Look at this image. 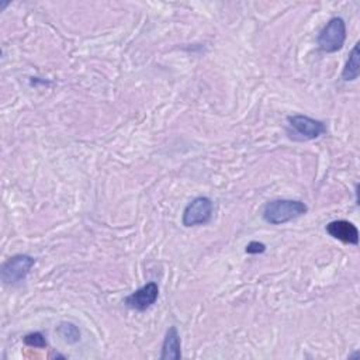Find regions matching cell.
Returning <instances> with one entry per match:
<instances>
[{
  "label": "cell",
  "mask_w": 360,
  "mask_h": 360,
  "mask_svg": "<svg viewBox=\"0 0 360 360\" xmlns=\"http://www.w3.org/2000/svg\"><path fill=\"white\" fill-rule=\"evenodd\" d=\"M360 75V53H359V42L354 44L353 49L349 53V58L342 70V79L345 82H353Z\"/></svg>",
  "instance_id": "9"
},
{
  "label": "cell",
  "mask_w": 360,
  "mask_h": 360,
  "mask_svg": "<svg viewBox=\"0 0 360 360\" xmlns=\"http://www.w3.org/2000/svg\"><path fill=\"white\" fill-rule=\"evenodd\" d=\"M214 211V204L208 197H195L191 200L187 207L183 211L181 222L184 226H195V225H204L207 224Z\"/></svg>",
  "instance_id": "5"
},
{
  "label": "cell",
  "mask_w": 360,
  "mask_h": 360,
  "mask_svg": "<svg viewBox=\"0 0 360 360\" xmlns=\"http://www.w3.org/2000/svg\"><path fill=\"white\" fill-rule=\"evenodd\" d=\"M22 342L30 347H39V349H45L48 345L45 336L41 332H31V333L25 335Z\"/></svg>",
  "instance_id": "11"
},
{
  "label": "cell",
  "mask_w": 360,
  "mask_h": 360,
  "mask_svg": "<svg viewBox=\"0 0 360 360\" xmlns=\"http://www.w3.org/2000/svg\"><path fill=\"white\" fill-rule=\"evenodd\" d=\"M288 127L292 129L290 134V138L295 141H312L326 134V125L315 118H311L308 115L295 114L290 115L287 118Z\"/></svg>",
  "instance_id": "2"
},
{
  "label": "cell",
  "mask_w": 360,
  "mask_h": 360,
  "mask_svg": "<svg viewBox=\"0 0 360 360\" xmlns=\"http://www.w3.org/2000/svg\"><path fill=\"white\" fill-rule=\"evenodd\" d=\"M264 250H266V245L262 242H256V240L249 242L245 249V252L249 255H259V253H263Z\"/></svg>",
  "instance_id": "12"
},
{
  "label": "cell",
  "mask_w": 360,
  "mask_h": 360,
  "mask_svg": "<svg viewBox=\"0 0 360 360\" xmlns=\"http://www.w3.org/2000/svg\"><path fill=\"white\" fill-rule=\"evenodd\" d=\"M160 360H179L181 359V342L176 326H170L162 343Z\"/></svg>",
  "instance_id": "8"
},
{
  "label": "cell",
  "mask_w": 360,
  "mask_h": 360,
  "mask_svg": "<svg viewBox=\"0 0 360 360\" xmlns=\"http://www.w3.org/2000/svg\"><path fill=\"white\" fill-rule=\"evenodd\" d=\"M35 259L30 255H14L1 266V280L4 284H17L28 276Z\"/></svg>",
  "instance_id": "4"
},
{
  "label": "cell",
  "mask_w": 360,
  "mask_h": 360,
  "mask_svg": "<svg viewBox=\"0 0 360 360\" xmlns=\"http://www.w3.org/2000/svg\"><path fill=\"white\" fill-rule=\"evenodd\" d=\"M346 41V24L340 17H332L318 35V46L321 51L332 53L342 49Z\"/></svg>",
  "instance_id": "3"
},
{
  "label": "cell",
  "mask_w": 360,
  "mask_h": 360,
  "mask_svg": "<svg viewBox=\"0 0 360 360\" xmlns=\"http://www.w3.org/2000/svg\"><path fill=\"white\" fill-rule=\"evenodd\" d=\"M325 229L332 238H335L343 243H349V245H354V246L359 245V231H357L356 225L352 224L350 221L336 219V221L329 222Z\"/></svg>",
  "instance_id": "7"
},
{
  "label": "cell",
  "mask_w": 360,
  "mask_h": 360,
  "mask_svg": "<svg viewBox=\"0 0 360 360\" xmlns=\"http://www.w3.org/2000/svg\"><path fill=\"white\" fill-rule=\"evenodd\" d=\"M158 295H159L158 284L153 283V281H149L145 285H142L141 288L135 290L128 297H125L124 302L131 309L146 311L148 308H150L156 302Z\"/></svg>",
  "instance_id": "6"
},
{
  "label": "cell",
  "mask_w": 360,
  "mask_h": 360,
  "mask_svg": "<svg viewBox=\"0 0 360 360\" xmlns=\"http://www.w3.org/2000/svg\"><path fill=\"white\" fill-rule=\"evenodd\" d=\"M308 207L300 200L278 198L269 201L263 208V219L271 225H281L305 215Z\"/></svg>",
  "instance_id": "1"
},
{
  "label": "cell",
  "mask_w": 360,
  "mask_h": 360,
  "mask_svg": "<svg viewBox=\"0 0 360 360\" xmlns=\"http://www.w3.org/2000/svg\"><path fill=\"white\" fill-rule=\"evenodd\" d=\"M58 333L68 343H76L80 339V330L72 322H60L58 326Z\"/></svg>",
  "instance_id": "10"
}]
</instances>
